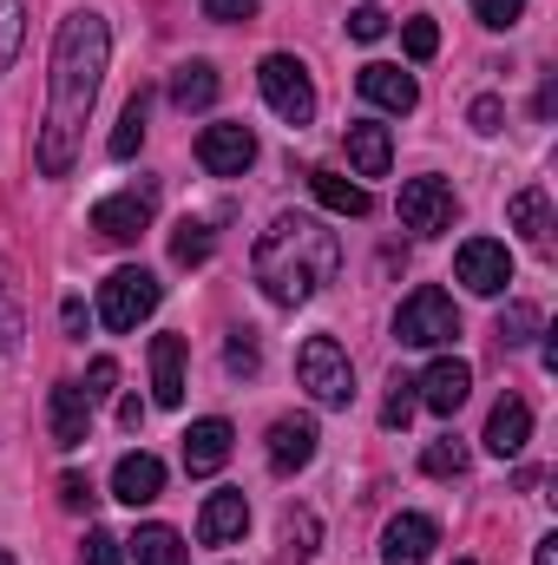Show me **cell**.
I'll return each instance as SVG.
<instances>
[{
	"label": "cell",
	"instance_id": "cell-30",
	"mask_svg": "<svg viewBox=\"0 0 558 565\" xmlns=\"http://www.w3.org/2000/svg\"><path fill=\"white\" fill-rule=\"evenodd\" d=\"M539 322H546V316H539L533 302H506V316H500V342H506V349H526V342L539 335Z\"/></svg>",
	"mask_w": 558,
	"mask_h": 565
},
{
	"label": "cell",
	"instance_id": "cell-41",
	"mask_svg": "<svg viewBox=\"0 0 558 565\" xmlns=\"http://www.w3.org/2000/svg\"><path fill=\"white\" fill-rule=\"evenodd\" d=\"M60 507L66 513H86L93 507V480L86 473H60Z\"/></svg>",
	"mask_w": 558,
	"mask_h": 565
},
{
	"label": "cell",
	"instance_id": "cell-16",
	"mask_svg": "<svg viewBox=\"0 0 558 565\" xmlns=\"http://www.w3.org/2000/svg\"><path fill=\"white\" fill-rule=\"evenodd\" d=\"M244 526H250V500L244 493H211L204 500V513H197V540L204 546H230V540H244Z\"/></svg>",
	"mask_w": 558,
	"mask_h": 565
},
{
	"label": "cell",
	"instance_id": "cell-26",
	"mask_svg": "<svg viewBox=\"0 0 558 565\" xmlns=\"http://www.w3.org/2000/svg\"><path fill=\"white\" fill-rule=\"evenodd\" d=\"M132 559H139V565H191V553H184V540H178L171 526H139Z\"/></svg>",
	"mask_w": 558,
	"mask_h": 565
},
{
	"label": "cell",
	"instance_id": "cell-23",
	"mask_svg": "<svg viewBox=\"0 0 558 565\" xmlns=\"http://www.w3.org/2000/svg\"><path fill=\"white\" fill-rule=\"evenodd\" d=\"M506 217H513V231L533 244V250H546L552 244V198L539 191V184H526V191H513V204H506Z\"/></svg>",
	"mask_w": 558,
	"mask_h": 565
},
{
	"label": "cell",
	"instance_id": "cell-3",
	"mask_svg": "<svg viewBox=\"0 0 558 565\" xmlns=\"http://www.w3.org/2000/svg\"><path fill=\"white\" fill-rule=\"evenodd\" d=\"M395 335H401V349H447V342L460 335V309H453V296L433 289V282H420L415 296L395 309Z\"/></svg>",
	"mask_w": 558,
	"mask_h": 565
},
{
	"label": "cell",
	"instance_id": "cell-37",
	"mask_svg": "<svg viewBox=\"0 0 558 565\" xmlns=\"http://www.w3.org/2000/svg\"><path fill=\"white\" fill-rule=\"evenodd\" d=\"M415 408H420L415 382H395V395H388V408H382V422H388V427H408V422H415Z\"/></svg>",
	"mask_w": 558,
	"mask_h": 565
},
{
	"label": "cell",
	"instance_id": "cell-21",
	"mask_svg": "<svg viewBox=\"0 0 558 565\" xmlns=\"http://www.w3.org/2000/svg\"><path fill=\"white\" fill-rule=\"evenodd\" d=\"M526 440H533V408H526L519 395H506V402L486 415V447H493L500 460H513V454H526Z\"/></svg>",
	"mask_w": 558,
	"mask_h": 565
},
{
	"label": "cell",
	"instance_id": "cell-5",
	"mask_svg": "<svg viewBox=\"0 0 558 565\" xmlns=\"http://www.w3.org/2000/svg\"><path fill=\"white\" fill-rule=\"evenodd\" d=\"M257 86H264V99H270V113L282 126H309L315 119V79H309V66L296 53H270L257 66Z\"/></svg>",
	"mask_w": 558,
	"mask_h": 565
},
{
	"label": "cell",
	"instance_id": "cell-12",
	"mask_svg": "<svg viewBox=\"0 0 558 565\" xmlns=\"http://www.w3.org/2000/svg\"><path fill=\"white\" fill-rule=\"evenodd\" d=\"M440 546V526L427 513H395L382 533V565H427Z\"/></svg>",
	"mask_w": 558,
	"mask_h": 565
},
{
	"label": "cell",
	"instance_id": "cell-2",
	"mask_svg": "<svg viewBox=\"0 0 558 565\" xmlns=\"http://www.w3.org/2000/svg\"><path fill=\"white\" fill-rule=\"evenodd\" d=\"M250 270H257V289H264L270 302L296 309V302H309L322 282L342 277V237H335L322 217H309V211H282V217H270V231L257 237Z\"/></svg>",
	"mask_w": 558,
	"mask_h": 565
},
{
	"label": "cell",
	"instance_id": "cell-32",
	"mask_svg": "<svg viewBox=\"0 0 558 565\" xmlns=\"http://www.w3.org/2000/svg\"><path fill=\"white\" fill-rule=\"evenodd\" d=\"M420 473H433V480H453V473H466V447H460V440H427V454H420Z\"/></svg>",
	"mask_w": 558,
	"mask_h": 565
},
{
	"label": "cell",
	"instance_id": "cell-10",
	"mask_svg": "<svg viewBox=\"0 0 558 565\" xmlns=\"http://www.w3.org/2000/svg\"><path fill=\"white\" fill-rule=\"evenodd\" d=\"M401 224H408L415 237L447 231V224H453V184H447V178H408V184H401Z\"/></svg>",
	"mask_w": 558,
	"mask_h": 565
},
{
	"label": "cell",
	"instance_id": "cell-34",
	"mask_svg": "<svg viewBox=\"0 0 558 565\" xmlns=\"http://www.w3.org/2000/svg\"><path fill=\"white\" fill-rule=\"evenodd\" d=\"M473 13H480V26H493V33H506V26H519V13H526V0H473Z\"/></svg>",
	"mask_w": 558,
	"mask_h": 565
},
{
	"label": "cell",
	"instance_id": "cell-43",
	"mask_svg": "<svg viewBox=\"0 0 558 565\" xmlns=\"http://www.w3.org/2000/svg\"><path fill=\"white\" fill-rule=\"evenodd\" d=\"M60 322H66V335H86V302L66 296V302H60Z\"/></svg>",
	"mask_w": 558,
	"mask_h": 565
},
{
	"label": "cell",
	"instance_id": "cell-17",
	"mask_svg": "<svg viewBox=\"0 0 558 565\" xmlns=\"http://www.w3.org/2000/svg\"><path fill=\"white\" fill-rule=\"evenodd\" d=\"M315 440H322V434H315L309 415H282V422L270 427V467H277V473H302V467L315 460Z\"/></svg>",
	"mask_w": 558,
	"mask_h": 565
},
{
	"label": "cell",
	"instance_id": "cell-27",
	"mask_svg": "<svg viewBox=\"0 0 558 565\" xmlns=\"http://www.w3.org/2000/svg\"><path fill=\"white\" fill-rule=\"evenodd\" d=\"M211 250H217V237H211V224H204V217H184V224L171 231V257H178L184 270L211 264Z\"/></svg>",
	"mask_w": 558,
	"mask_h": 565
},
{
	"label": "cell",
	"instance_id": "cell-4",
	"mask_svg": "<svg viewBox=\"0 0 558 565\" xmlns=\"http://www.w3.org/2000/svg\"><path fill=\"white\" fill-rule=\"evenodd\" d=\"M296 375L315 395V408H348L355 402V369H348V355H342L335 335H309L302 355H296Z\"/></svg>",
	"mask_w": 558,
	"mask_h": 565
},
{
	"label": "cell",
	"instance_id": "cell-44",
	"mask_svg": "<svg viewBox=\"0 0 558 565\" xmlns=\"http://www.w3.org/2000/svg\"><path fill=\"white\" fill-rule=\"evenodd\" d=\"M533 565H558V533H546V540L533 546Z\"/></svg>",
	"mask_w": 558,
	"mask_h": 565
},
{
	"label": "cell",
	"instance_id": "cell-29",
	"mask_svg": "<svg viewBox=\"0 0 558 565\" xmlns=\"http://www.w3.org/2000/svg\"><path fill=\"white\" fill-rule=\"evenodd\" d=\"M13 349H20V282L0 257V355H13Z\"/></svg>",
	"mask_w": 558,
	"mask_h": 565
},
{
	"label": "cell",
	"instance_id": "cell-36",
	"mask_svg": "<svg viewBox=\"0 0 558 565\" xmlns=\"http://www.w3.org/2000/svg\"><path fill=\"white\" fill-rule=\"evenodd\" d=\"M401 46H408V60H433V53H440V26H433V20H408Z\"/></svg>",
	"mask_w": 558,
	"mask_h": 565
},
{
	"label": "cell",
	"instance_id": "cell-15",
	"mask_svg": "<svg viewBox=\"0 0 558 565\" xmlns=\"http://www.w3.org/2000/svg\"><path fill=\"white\" fill-rule=\"evenodd\" d=\"M46 422H53V447H79L86 427H93V402H86V388H79V382H53V395H46Z\"/></svg>",
	"mask_w": 558,
	"mask_h": 565
},
{
	"label": "cell",
	"instance_id": "cell-39",
	"mask_svg": "<svg viewBox=\"0 0 558 565\" xmlns=\"http://www.w3.org/2000/svg\"><path fill=\"white\" fill-rule=\"evenodd\" d=\"M119 546H126V540H112L106 526H93V533H86V565H119V559H126Z\"/></svg>",
	"mask_w": 558,
	"mask_h": 565
},
{
	"label": "cell",
	"instance_id": "cell-25",
	"mask_svg": "<svg viewBox=\"0 0 558 565\" xmlns=\"http://www.w3.org/2000/svg\"><path fill=\"white\" fill-rule=\"evenodd\" d=\"M315 546H322V520H315L309 507H289V513H282V553H277V565H309V559H315Z\"/></svg>",
	"mask_w": 558,
	"mask_h": 565
},
{
	"label": "cell",
	"instance_id": "cell-8",
	"mask_svg": "<svg viewBox=\"0 0 558 565\" xmlns=\"http://www.w3.org/2000/svg\"><path fill=\"white\" fill-rule=\"evenodd\" d=\"M197 164L211 178H244L257 164V132L244 119H224V126H204L197 132Z\"/></svg>",
	"mask_w": 558,
	"mask_h": 565
},
{
	"label": "cell",
	"instance_id": "cell-6",
	"mask_svg": "<svg viewBox=\"0 0 558 565\" xmlns=\"http://www.w3.org/2000/svg\"><path fill=\"white\" fill-rule=\"evenodd\" d=\"M158 296H164V282L151 277V270H132L126 264V270H112V277L99 282V322L126 335V329H139L144 316L158 309Z\"/></svg>",
	"mask_w": 558,
	"mask_h": 565
},
{
	"label": "cell",
	"instance_id": "cell-18",
	"mask_svg": "<svg viewBox=\"0 0 558 565\" xmlns=\"http://www.w3.org/2000/svg\"><path fill=\"white\" fill-rule=\"evenodd\" d=\"M158 493H164V460H158V454H126V460L112 467V500L151 507Z\"/></svg>",
	"mask_w": 558,
	"mask_h": 565
},
{
	"label": "cell",
	"instance_id": "cell-31",
	"mask_svg": "<svg viewBox=\"0 0 558 565\" xmlns=\"http://www.w3.org/2000/svg\"><path fill=\"white\" fill-rule=\"evenodd\" d=\"M20 40H26V0H0V73L20 60Z\"/></svg>",
	"mask_w": 558,
	"mask_h": 565
},
{
	"label": "cell",
	"instance_id": "cell-14",
	"mask_svg": "<svg viewBox=\"0 0 558 565\" xmlns=\"http://www.w3.org/2000/svg\"><path fill=\"white\" fill-rule=\"evenodd\" d=\"M230 422L224 415H204V422H191V434H184V473L191 480H211L224 460H230Z\"/></svg>",
	"mask_w": 558,
	"mask_h": 565
},
{
	"label": "cell",
	"instance_id": "cell-35",
	"mask_svg": "<svg viewBox=\"0 0 558 565\" xmlns=\"http://www.w3.org/2000/svg\"><path fill=\"white\" fill-rule=\"evenodd\" d=\"M466 119H473V132H480V139H493V132H500V126H506V106H500V99H493V93H480V99H473V106H466Z\"/></svg>",
	"mask_w": 558,
	"mask_h": 565
},
{
	"label": "cell",
	"instance_id": "cell-45",
	"mask_svg": "<svg viewBox=\"0 0 558 565\" xmlns=\"http://www.w3.org/2000/svg\"><path fill=\"white\" fill-rule=\"evenodd\" d=\"M144 422V402L132 395V402H119V427H139Z\"/></svg>",
	"mask_w": 558,
	"mask_h": 565
},
{
	"label": "cell",
	"instance_id": "cell-42",
	"mask_svg": "<svg viewBox=\"0 0 558 565\" xmlns=\"http://www.w3.org/2000/svg\"><path fill=\"white\" fill-rule=\"evenodd\" d=\"M257 0H204V20H250Z\"/></svg>",
	"mask_w": 558,
	"mask_h": 565
},
{
	"label": "cell",
	"instance_id": "cell-40",
	"mask_svg": "<svg viewBox=\"0 0 558 565\" xmlns=\"http://www.w3.org/2000/svg\"><path fill=\"white\" fill-rule=\"evenodd\" d=\"M348 33L368 46V40H382V33H388V13H382V7H355V13H348Z\"/></svg>",
	"mask_w": 558,
	"mask_h": 565
},
{
	"label": "cell",
	"instance_id": "cell-38",
	"mask_svg": "<svg viewBox=\"0 0 558 565\" xmlns=\"http://www.w3.org/2000/svg\"><path fill=\"white\" fill-rule=\"evenodd\" d=\"M112 382H119V362H112V355H99V362L86 369V382H79V388H86V402H106V395H112Z\"/></svg>",
	"mask_w": 558,
	"mask_h": 565
},
{
	"label": "cell",
	"instance_id": "cell-24",
	"mask_svg": "<svg viewBox=\"0 0 558 565\" xmlns=\"http://www.w3.org/2000/svg\"><path fill=\"white\" fill-rule=\"evenodd\" d=\"M171 106H178V113L217 106V66H211V60H184V66L171 73Z\"/></svg>",
	"mask_w": 558,
	"mask_h": 565
},
{
	"label": "cell",
	"instance_id": "cell-9",
	"mask_svg": "<svg viewBox=\"0 0 558 565\" xmlns=\"http://www.w3.org/2000/svg\"><path fill=\"white\" fill-rule=\"evenodd\" d=\"M453 277L466 282L473 296H500V289L513 282V250L493 244V237H466L460 257H453Z\"/></svg>",
	"mask_w": 558,
	"mask_h": 565
},
{
	"label": "cell",
	"instance_id": "cell-22",
	"mask_svg": "<svg viewBox=\"0 0 558 565\" xmlns=\"http://www.w3.org/2000/svg\"><path fill=\"white\" fill-rule=\"evenodd\" d=\"M309 191H315V204L322 211H335V217H368V184H355V178H342V171H309Z\"/></svg>",
	"mask_w": 558,
	"mask_h": 565
},
{
	"label": "cell",
	"instance_id": "cell-13",
	"mask_svg": "<svg viewBox=\"0 0 558 565\" xmlns=\"http://www.w3.org/2000/svg\"><path fill=\"white\" fill-rule=\"evenodd\" d=\"M355 86H362V99L382 106V113H415L420 106L415 73H401V66H388V60H368V66L355 73Z\"/></svg>",
	"mask_w": 558,
	"mask_h": 565
},
{
	"label": "cell",
	"instance_id": "cell-7",
	"mask_svg": "<svg viewBox=\"0 0 558 565\" xmlns=\"http://www.w3.org/2000/svg\"><path fill=\"white\" fill-rule=\"evenodd\" d=\"M151 217H158V178H139L132 191H112V198L93 204V231L106 244H139Z\"/></svg>",
	"mask_w": 558,
	"mask_h": 565
},
{
	"label": "cell",
	"instance_id": "cell-46",
	"mask_svg": "<svg viewBox=\"0 0 558 565\" xmlns=\"http://www.w3.org/2000/svg\"><path fill=\"white\" fill-rule=\"evenodd\" d=\"M0 565H13V553H0Z\"/></svg>",
	"mask_w": 558,
	"mask_h": 565
},
{
	"label": "cell",
	"instance_id": "cell-20",
	"mask_svg": "<svg viewBox=\"0 0 558 565\" xmlns=\"http://www.w3.org/2000/svg\"><path fill=\"white\" fill-rule=\"evenodd\" d=\"M348 164H355V178H388V164H395V139H388V126L355 119V126H348Z\"/></svg>",
	"mask_w": 558,
	"mask_h": 565
},
{
	"label": "cell",
	"instance_id": "cell-11",
	"mask_svg": "<svg viewBox=\"0 0 558 565\" xmlns=\"http://www.w3.org/2000/svg\"><path fill=\"white\" fill-rule=\"evenodd\" d=\"M466 388H473V369H466L460 355H433V362L420 369V382H415L420 408H433V415H453V408L466 402Z\"/></svg>",
	"mask_w": 558,
	"mask_h": 565
},
{
	"label": "cell",
	"instance_id": "cell-19",
	"mask_svg": "<svg viewBox=\"0 0 558 565\" xmlns=\"http://www.w3.org/2000/svg\"><path fill=\"white\" fill-rule=\"evenodd\" d=\"M151 402L158 408L184 402V335H151Z\"/></svg>",
	"mask_w": 558,
	"mask_h": 565
},
{
	"label": "cell",
	"instance_id": "cell-47",
	"mask_svg": "<svg viewBox=\"0 0 558 565\" xmlns=\"http://www.w3.org/2000/svg\"><path fill=\"white\" fill-rule=\"evenodd\" d=\"M453 565H473V559H453Z\"/></svg>",
	"mask_w": 558,
	"mask_h": 565
},
{
	"label": "cell",
	"instance_id": "cell-33",
	"mask_svg": "<svg viewBox=\"0 0 558 565\" xmlns=\"http://www.w3.org/2000/svg\"><path fill=\"white\" fill-rule=\"evenodd\" d=\"M224 369H230V375H257V369H264L257 329H237V335H230V349H224Z\"/></svg>",
	"mask_w": 558,
	"mask_h": 565
},
{
	"label": "cell",
	"instance_id": "cell-28",
	"mask_svg": "<svg viewBox=\"0 0 558 565\" xmlns=\"http://www.w3.org/2000/svg\"><path fill=\"white\" fill-rule=\"evenodd\" d=\"M144 119H151V93H132V106L119 113V132L106 139V151H112V158H132L144 145Z\"/></svg>",
	"mask_w": 558,
	"mask_h": 565
},
{
	"label": "cell",
	"instance_id": "cell-1",
	"mask_svg": "<svg viewBox=\"0 0 558 565\" xmlns=\"http://www.w3.org/2000/svg\"><path fill=\"white\" fill-rule=\"evenodd\" d=\"M106 66H112V26L106 13H66L60 20V40H53V73H46V126L33 145V164L40 178H66L79 139H86V119L99 106V86H106Z\"/></svg>",
	"mask_w": 558,
	"mask_h": 565
}]
</instances>
